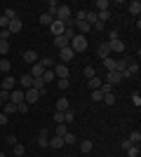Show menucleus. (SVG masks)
<instances>
[{
    "label": "nucleus",
    "mask_w": 141,
    "mask_h": 157,
    "mask_svg": "<svg viewBox=\"0 0 141 157\" xmlns=\"http://www.w3.org/2000/svg\"><path fill=\"white\" fill-rule=\"evenodd\" d=\"M71 49H73L75 54H80V52H87V47H89V42H87V35H80V33H75V38L71 40Z\"/></svg>",
    "instance_id": "1"
},
{
    "label": "nucleus",
    "mask_w": 141,
    "mask_h": 157,
    "mask_svg": "<svg viewBox=\"0 0 141 157\" xmlns=\"http://www.w3.org/2000/svg\"><path fill=\"white\" fill-rule=\"evenodd\" d=\"M52 71H54V78H57V80H66L68 75H71V73H68V66H66V63H54Z\"/></svg>",
    "instance_id": "2"
},
{
    "label": "nucleus",
    "mask_w": 141,
    "mask_h": 157,
    "mask_svg": "<svg viewBox=\"0 0 141 157\" xmlns=\"http://www.w3.org/2000/svg\"><path fill=\"white\" fill-rule=\"evenodd\" d=\"M64 31H66V24L59 19H54L52 21V26H49V33H52L54 38H59V35H64Z\"/></svg>",
    "instance_id": "3"
},
{
    "label": "nucleus",
    "mask_w": 141,
    "mask_h": 157,
    "mask_svg": "<svg viewBox=\"0 0 141 157\" xmlns=\"http://www.w3.org/2000/svg\"><path fill=\"white\" fill-rule=\"evenodd\" d=\"M57 19L64 21V24H66L68 19H73V14H71V7H68V5H59V10H57Z\"/></svg>",
    "instance_id": "4"
},
{
    "label": "nucleus",
    "mask_w": 141,
    "mask_h": 157,
    "mask_svg": "<svg viewBox=\"0 0 141 157\" xmlns=\"http://www.w3.org/2000/svg\"><path fill=\"white\" fill-rule=\"evenodd\" d=\"M0 89H2V92H12V89H17V78L5 75V80L0 82Z\"/></svg>",
    "instance_id": "5"
},
{
    "label": "nucleus",
    "mask_w": 141,
    "mask_h": 157,
    "mask_svg": "<svg viewBox=\"0 0 141 157\" xmlns=\"http://www.w3.org/2000/svg\"><path fill=\"white\" fill-rule=\"evenodd\" d=\"M24 101H26L28 105H31V103H38V101H40V92H35L33 87L26 89V92H24Z\"/></svg>",
    "instance_id": "6"
},
{
    "label": "nucleus",
    "mask_w": 141,
    "mask_h": 157,
    "mask_svg": "<svg viewBox=\"0 0 141 157\" xmlns=\"http://www.w3.org/2000/svg\"><path fill=\"white\" fill-rule=\"evenodd\" d=\"M17 85H19V89H24V92H26V89H31V87H33V78H31L28 73H24V75L17 80Z\"/></svg>",
    "instance_id": "7"
},
{
    "label": "nucleus",
    "mask_w": 141,
    "mask_h": 157,
    "mask_svg": "<svg viewBox=\"0 0 141 157\" xmlns=\"http://www.w3.org/2000/svg\"><path fill=\"white\" fill-rule=\"evenodd\" d=\"M108 47H111V54H122L125 52V42L120 38L118 40H108Z\"/></svg>",
    "instance_id": "8"
},
{
    "label": "nucleus",
    "mask_w": 141,
    "mask_h": 157,
    "mask_svg": "<svg viewBox=\"0 0 141 157\" xmlns=\"http://www.w3.org/2000/svg\"><path fill=\"white\" fill-rule=\"evenodd\" d=\"M104 82H108V85H118V82H122V75L118 71H111V73H106V80H104Z\"/></svg>",
    "instance_id": "9"
},
{
    "label": "nucleus",
    "mask_w": 141,
    "mask_h": 157,
    "mask_svg": "<svg viewBox=\"0 0 141 157\" xmlns=\"http://www.w3.org/2000/svg\"><path fill=\"white\" fill-rule=\"evenodd\" d=\"M59 56H61V61H64V63H68V61H73L75 52L71 49V47H64V49H59Z\"/></svg>",
    "instance_id": "10"
},
{
    "label": "nucleus",
    "mask_w": 141,
    "mask_h": 157,
    "mask_svg": "<svg viewBox=\"0 0 141 157\" xmlns=\"http://www.w3.org/2000/svg\"><path fill=\"white\" fill-rule=\"evenodd\" d=\"M21 59L26 61V63L33 66V63H38V52H33V49H26V52L21 54Z\"/></svg>",
    "instance_id": "11"
},
{
    "label": "nucleus",
    "mask_w": 141,
    "mask_h": 157,
    "mask_svg": "<svg viewBox=\"0 0 141 157\" xmlns=\"http://www.w3.org/2000/svg\"><path fill=\"white\" fill-rule=\"evenodd\" d=\"M54 108H57V113H66L68 108H71V101H68L66 96H61L57 103H54Z\"/></svg>",
    "instance_id": "12"
},
{
    "label": "nucleus",
    "mask_w": 141,
    "mask_h": 157,
    "mask_svg": "<svg viewBox=\"0 0 141 157\" xmlns=\"http://www.w3.org/2000/svg\"><path fill=\"white\" fill-rule=\"evenodd\" d=\"M10 101L12 103H24V89H12L10 92Z\"/></svg>",
    "instance_id": "13"
},
{
    "label": "nucleus",
    "mask_w": 141,
    "mask_h": 157,
    "mask_svg": "<svg viewBox=\"0 0 141 157\" xmlns=\"http://www.w3.org/2000/svg\"><path fill=\"white\" fill-rule=\"evenodd\" d=\"M21 28H24V24H21V19L17 17V19H12V21H10V26H7V31H10V33L14 35V33H19Z\"/></svg>",
    "instance_id": "14"
},
{
    "label": "nucleus",
    "mask_w": 141,
    "mask_h": 157,
    "mask_svg": "<svg viewBox=\"0 0 141 157\" xmlns=\"http://www.w3.org/2000/svg\"><path fill=\"white\" fill-rule=\"evenodd\" d=\"M75 31L80 33V35H87V33L92 31V26H89L87 21H75Z\"/></svg>",
    "instance_id": "15"
},
{
    "label": "nucleus",
    "mask_w": 141,
    "mask_h": 157,
    "mask_svg": "<svg viewBox=\"0 0 141 157\" xmlns=\"http://www.w3.org/2000/svg\"><path fill=\"white\" fill-rule=\"evenodd\" d=\"M99 59L104 61V59H108V56H113V54H111V47H108V42H104V45H99Z\"/></svg>",
    "instance_id": "16"
},
{
    "label": "nucleus",
    "mask_w": 141,
    "mask_h": 157,
    "mask_svg": "<svg viewBox=\"0 0 141 157\" xmlns=\"http://www.w3.org/2000/svg\"><path fill=\"white\" fill-rule=\"evenodd\" d=\"M127 10H129V14H132V17H136V19H139V14H141V2H139V0L129 2V5H127Z\"/></svg>",
    "instance_id": "17"
},
{
    "label": "nucleus",
    "mask_w": 141,
    "mask_h": 157,
    "mask_svg": "<svg viewBox=\"0 0 141 157\" xmlns=\"http://www.w3.org/2000/svg\"><path fill=\"white\" fill-rule=\"evenodd\" d=\"M33 89H35V92H40V96H45L47 85L42 82V78H35V80H33Z\"/></svg>",
    "instance_id": "18"
},
{
    "label": "nucleus",
    "mask_w": 141,
    "mask_h": 157,
    "mask_svg": "<svg viewBox=\"0 0 141 157\" xmlns=\"http://www.w3.org/2000/svg\"><path fill=\"white\" fill-rule=\"evenodd\" d=\"M61 145H66V143H64V138H61V136H54V138H49L47 148H52V150H59Z\"/></svg>",
    "instance_id": "19"
},
{
    "label": "nucleus",
    "mask_w": 141,
    "mask_h": 157,
    "mask_svg": "<svg viewBox=\"0 0 141 157\" xmlns=\"http://www.w3.org/2000/svg\"><path fill=\"white\" fill-rule=\"evenodd\" d=\"M42 73H45V68H42L40 63H33V66H31V73H28V75L35 80V78H42Z\"/></svg>",
    "instance_id": "20"
},
{
    "label": "nucleus",
    "mask_w": 141,
    "mask_h": 157,
    "mask_svg": "<svg viewBox=\"0 0 141 157\" xmlns=\"http://www.w3.org/2000/svg\"><path fill=\"white\" fill-rule=\"evenodd\" d=\"M92 150H94V143L89 141V138H82V141H80V152L87 155V152H92Z\"/></svg>",
    "instance_id": "21"
},
{
    "label": "nucleus",
    "mask_w": 141,
    "mask_h": 157,
    "mask_svg": "<svg viewBox=\"0 0 141 157\" xmlns=\"http://www.w3.org/2000/svg\"><path fill=\"white\" fill-rule=\"evenodd\" d=\"M0 113H5L7 117H10V115H14V113H17V103H12V101H7L5 105H2V110Z\"/></svg>",
    "instance_id": "22"
},
{
    "label": "nucleus",
    "mask_w": 141,
    "mask_h": 157,
    "mask_svg": "<svg viewBox=\"0 0 141 157\" xmlns=\"http://www.w3.org/2000/svg\"><path fill=\"white\" fill-rule=\"evenodd\" d=\"M101 82H104V80H101L99 75H94V78H89V80H87V87L94 92V89H99V87H101Z\"/></svg>",
    "instance_id": "23"
},
{
    "label": "nucleus",
    "mask_w": 141,
    "mask_h": 157,
    "mask_svg": "<svg viewBox=\"0 0 141 157\" xmlns=\"http://www.w3.org/2000/svg\"><path fill=\"white\" fill-rule=\"evenodd\" d=\"M57 10H59V2H57V0H49V2H47V14L57 19Z\"/></svg>",
    "instance_id": "24"
},
{
    "label": "nucleus",
    "mask_w": 141,
    "mask_h": 157,
    "mask_svg": "<svg viewBox=\"0 0 141 157\" xmlns=\"http://www.w3.org/2000/svg\"><path fill=\"white\" fill-rule=\"evenodd\" d=\"M115 63H118V59H115V56H108V59H104V68H106V73L115 71Z\"/></svg>",
    "instance_id": "25"
},
{
    "label": "nucleus",
    "mask_w": 141,
    "mask_h": 157,
    "mask_svg": "<svg viewBox=\"0 0 141 157\" xmlns=\"http://www.w3.org/2000/svg\"><path fill=\"white\" fill-rule=\"evenodd\" d=\"M96 12H111V2L108 0H96Z\"/></svg>",
    "instance_id": "26"
},
{
    "label": "nucleus",
    "mask_w": 141,
    "mask_h": 157,
    "mask_svg": "<svg viewBox=\"0 0 141 157\" xmlns=\"http://www.w3.org/2000/svg\"><path fill=\"white\" fill-rule=\"evenodd\" d=\"M129 143H132V145H139L141 143V131L139 129H134L132 134H129Z\"/></svg>",
    "instance_id": "27"
},
{
    "label": "nucleus",
    "mask_w": 141,
    "mask_h": 157,
    "mask_svg": "<svg viewBox=\"0 0 141 157\" xmlns=\"http://www.w3.org/2000/svg\"><path fill=\"white\" fill-rule=\"evenodd\" d=\"M47 143H49V138H47V129H42L40 136H38V145H40V148H47Z\"/></svg>",
    "instance_id": "28"
},
{
    "label": "nucleus",
    "mask_w": 141,
    "mask_h": 157,
    "mask_svg": "<svg viewBox=\"0 0 141 157\" xmlns=\"http://www.w3.org/2000/svg\"><path fill=\"white\" fill-rule=\"evenodd\" d=\"M61 138H64V143H66V145H73V143H78V136H75V134H71V131H68V134H64Z\"/></svg>",
    "instance_id": "29"
},
{
    "label": "nucleus",
    "mask_w": 141,
    "mask_h": 157,
    "mask_svg": "<svg viewBox=\"0 0 141 157\" xmlns=\"http://www.w3.org/2000/svg\"><path fill=\"white\" fill-rule=\"evenodd\" d=\"M52 21H54V17H49L47 12H42V14H40V24H42V26L49 28V26H52Z\"/></svg>",
    "instance_id": "30"
},
{
    "label": "nucleus",
    "mask_w": 141,
    "mask_h": 157,
    "mask_svg": "<svg viewBox=\"0 0 141 157\" xmlns=\"http://www.w3.org/2000/svg\"><path fill=\"white\" fill-rule=\"evenodd\" d=\"M73 120H75V110H73V108H68V110L64 113V124H68V122H73Z\"/></svg>",
    "instance_id": "31"
},
{
    "label": "nucleus",
    "mask_w": 141,
    "mask_h": 157,
    "mask_svg": "<svg viewBox=\"0 0 141 157\" xmlns=\"http://www.w3.org/2000/svg\"><path fill=\"white\" fill-rule=\"evenodd\" d=\"M10 68H12V63L7 61V56H2V59H0V71L7 75V73H10Z\"/></svg>",
    "instance_id": "32"
},
{
    "label": "nucleus",
    "mask_w": 141,
    "mask_h": 157,
    "mask_svg": "<svg viewBox=\"0 0 141 157\" xmlns=\"http://www.w3.org/2000/svg\"><path fill=\"white\" fill-rule=\"evenodd\" d=\"M12 152H14V157H24V152H26V148L21 143H17V145H12Z\"/></svg>",
    "instance_id": "33"
},
{
    "label": "nucleus",
    "mask_w": 141,
    "mask_h": 157,
    "mask_svg": "<svg viewBox=\"0 0 141 157\" xmlns=\"http://www.w3.org/2000/svg\"><path fill=\"white\" fill-rule=\"evenodd\" d=\"M99 92L106 96V94H113V85H108V82H101V87H99Z\"/></svg>",
    "instance_id": "34"
},
{
    "label": "nucleus",
    "mask_w": 141,
    "mask_h": 157,
    "mask_svg": "<svg viewBox=\"0 0 141 157\" xmlns=\"http://www.w3.org/2000/svg\"><path fill=\"white\" fill-rule=\"evenodd\" d=\"M64 134H68V127L61 122V124H57V129H54V136H64Z\"/></svg>",
    "instance_id": "35"
},
{
    "label": "nucleus",
    "mask_w": 141,
    "mask_h": 157,
    "mask_svg": "<svg viewBox=\"0 0 141 157\" xmlns=\"http://www.w3.org/2000/svg\"><path fill=\"white\" fill-rule=\"evenodd\" d=\"M54 45L59 47V49H64V47H68V40L64 35H59V38H54Z\"/></svg>",
    "instance_id": "36"
},
{
    "label": "nucleus",
    "mask_w": 141,
    "mask_h": 157,
    "mask_svg": "<svg viewBox=\"0 0 141 157\" xmlns=\"http://www.w3.org/2000/svg\"><path fill=\"white\" fill-rule=\"evenodd\" d=\"M127 63H129V59H118V63H115V71L122 73L125 68H127Z\"/></svg>",
    "instance_id": "37"
},
{
    "label": "nucleus",
    "mask_w": 141,
    "mask_h": 157,
    "mask_svg": "<svg viewBox=\"0 0 141 157\" xmlns=\"http://www.w3.org/2000/svg\"><path fill=\"white\" fill-rule=\"evenodd\" d=\"M54 80H57V78H54V71H45V73H42V82H45V85H47V82H54Z\"/></svg>",
    "instance_id": "38"
},
{
    "label": "nucleus",
    "mask_w": 141,
    "mask_h": 157,
    "mask_svg": "<svg viewBox=\"0 0 141 157\" xmlns=\"http://www.w3.org/2000/svg\"><path fill=\"white\" fill-rule=\"evenodd\" d=\"M57 87H59V89H61V92H66V89H68V87H71V80H57Z\"/></svg>",
    "instance_id": "39"
},
{
    "label": "nucleus",
    "mask_w": 141,
    "mask_h": 157,
    "mask_svg": "<svg viewBox=\"0 0 141 157\" xmlns=\"http://www.w3.org/2000/svg\"><path fill=\"white\" fill-rule=\"evenodd\" d=\"M125 152H127V157H139V145H129Z\"/></svg>",
    "instance_id": "40"
},
{
    "label": "nucleus",
    "mask_w": 141,
    "mask_h": 157,
    "mask_svg": "<svg viewBox=\"0 0 141 157\" xmlns=\"http://www.w3.org/2000/svg\"><path fill=\"white\" fill-rule=\"evenodd\" d=\"M94 75H96V68H94V66H87V68H85V80L94 78Z\"/></svg>",
    "instance_id": "41"
},
{
    "label": "nucleus",
    "mask_w": 141,
    "mask_h": 157,
    "mask_svg": "<svg viewBox=\"0 0 141 157\" xmlns=\"http://www.w3.org/2000/svg\"><path fill=\"white\" fill-rule=\"evenodd\" d=\"M7 52H10V42L0 40V54H2V56H7Z\"/></svg>",
    "instance_id": "42"
},
{
    "label": "nucleus",
    "mask_w": 141,
    "mask_h": 157,
    "mask_svg": "<svg viewBox=\"0 0 141 157\" xmlns=\"http://www.w3.org/2000/svg\"><path fill=\"white\" fill-rule=\"evenodd\" d=\"M2 17H5L7 21H12V19H17V12H14V10H10V7H7V10H5V14H2Z\"/></svg>",
    "instance_id": "43"
},
{
    "label": "nucleus",
    "mask_w": 141,
    "mask_h": 157,
    "mask_svg": "<svg viewBox=\"0 0 141 157\" xmlns=\"http://www.w3.org/2000/svg\"><path fill=\"white\" fill-rule=\"evenodd\" d=\"M17 113H21V115H26L28 113V103L24 101V103H17Z\"/></svg>",
    "instance_id": "44"
},
{
    "label": "nucleus",
    "mask_w": 141,
    "mask_h": 157,
    "mask_svg": "<svg viewBox=\"0 0 141 157\" xmlns=\"http://www.w3.org/2000/svg\"><path fill=\"white\" fill-rule=\"evenodd\" d=\"M104 103H106V105H113L115 103V94H106V96H104Z\"/></svg>",
    "instance_id": "45"
},
{
    "label": "nucleus",
    "mask_w": 141,
    "mask_h": 157,
    "mask_svg": "<svg viewBox=\"0 0 141 157\" xmlns=\"http://www.w3.org/2000/svg\"><path fill=\"white\" fill-rule=\"evenodd\" d=\"M132 103H134L136 108L141 105V94H139V92H134V94H132Z\"/></svg>",
    "instance_id": "46"
},
{
    "label": "nucleus",
    "mask_w": 141,
    "mask_h": 157,
    "mask_svg": "<svg viewBox=\"0 0 141 157\" xmlns=\"http://www.w3.org/2000/svg\"><path fill=\"white\" fill-rule=\"evenodd\" d=\"M92 101H104V94H101L99 89H94L92 92Z\"/></svg>",
    "instance_id": "47"
},
{
    "label": "nucleus",
    "mask_w": 141,
    "mask_h": 157,
    "mask_svg": "<svg viewBox=\"0 0 141 157\" xmlns=\"http://www.w3.org/2000/svg\"><path fill=\"white\" fill-rule=\"evenodd\" d=\"M54 122H57V124H61V122H64V113H54Z\"/></svg>",
    "instance_id": "48"
},
{
    "label": "nucleus",
    "mask_w": 141,
    "mask_h": 157,
    "mask_svg": "<svg viewBox=\"0 0 141 157\" xmlns=\"http://www.w3.org/2000/svg\"><path fill=\"white\" fill-rule=\"evenodd\" d=\"M7 26H10V21H7L5 17H0V31H5Z\"/></svg>",
    "instance_id": "49"
},
{
    "label": "nucleus",
    "mask_w": 141,
    "mask_h": 157,
    "mask_svg": "<svg viewBox=\"0 0 141 157\" xmlns=\"http://www.w3.org/2000/svg\"><path fill=\"white\" fill-rule=\"evenodd\" d=\"M10 35H12V33L7 31V28H5V31H0V40H5V42H7V38H10Z\"/></svg>",
    "instance_id": "50"
},
{
    "label": "nucleus",
    "mask_w": 141,
    "mask_h": 157,
    "mask_svg": "<svg viewBox=\"0 0 141 157\" xmlns=\"http://www.w3.org/2000/svg\"><path fill=\"white\" fill-rule=\"evenodd\" d=\"M7 122H10V117H7V115H5V113H0V124H2V127H5V124H7Z\"/></svg>",
    "instance_id": "51"
},
{
    "label": "nucleus",
    "mask_w": 141,
    "mask_h": 157,
    "mask_svg": "<svg viewBox=\"0 0 141 157\" xmlns=\"http://www.w3.org/2000/svg\"><path fill=\"white\" fill-rule=\"evenodd\" d=\"M108 38H111V40H118V28H111V33H108Z\"/></svg>",
    "instance_id": "52"
},
{
    "label": "nucleus",
    "mask_w": 141,
    "mask_h": 157,
    "mask_svg": "<svg viewBox=\"0 0 141 157\" xmlns=\"http://www.w3.org/2000/svg\"><path fill=\"white\" fill-rule=\"evenodd\" d=\"M92 28H94V31H99V33H101V31H104V28H106V26H104V24H101V21H96V24H94Z\"/></svg>",
    "instance_id": "53"
},
{
    "label": "nucleus",
    "mask_w": 141,
    "mask_h": 157,
    "mask_svg": "<svg viewBox=\"0 0 141 157\" xmlns=\"http://www.w3.org/2000/svg\"><path fill=\"white\" fill-rule=\"evenodd\" d=\"M5 141H7V143H10V145H17V136H7Z\"/></svg>",
    "instance_id": "54"
},
{
    "label": "nucleus",
    "mask_w": 141,
    "mask_h": 157,
    "mask_svg": "<svg viewBox=\"0 0 141 157\" xmlns=\"http://www.w3.org/2000/svg\"><path fill=\"white\" fill-rule=\"evenodd\" d=\"M0 157H7V155H5V152H0Z\"/></svg>",
    "instance_id": "55"
}]
</instances>
